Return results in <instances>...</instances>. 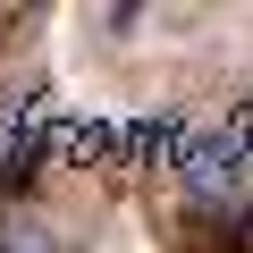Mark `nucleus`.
<instances>
[{
    "mask_svg": "<svg viewBox=\"0 0 253 253\" xmlns=\"http://www.w3.org/2000/svg\"><path fill=\"white\" fill-rule=\"evenodd\" d=\"M0 253H59V245H51V228H42V219H26V211H17V219H0Z\"/></svg>",
    "mask_w": 253,
    "mask_h": 253,
    "instance_id": "2",
    "label": "nucleus"
},
{
    "mask_svg": "<svg viewBox=\"0 0 253 253\" xmlns=\"http://www.w3.org/2000/svg\"><path fill=\"white\" fill-rule=\"evenodd\" d=\"M177 177H186L194 203H236V186H245V144H236V135H203V144H186Z\"/></svg>",
    "mask_w": 253,
    "mask_h": 253,
    "instance_id": "1",
    "label": "nucleus"
}]
</instances>
